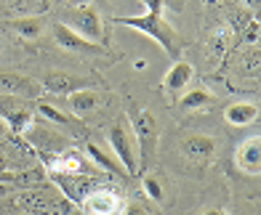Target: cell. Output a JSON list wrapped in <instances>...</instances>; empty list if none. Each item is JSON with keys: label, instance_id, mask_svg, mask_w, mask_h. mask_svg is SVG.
<instances>
[{"label": "cell", "instance_id": "1", "mask_svg": "<svg viewBox=\"0 0 261 215\" xmlns=\"http://www.w3.org/2000/svg\"><path fill=\"white\" fill-rule=\"evenodd\" d=\"M115 21L123 24V27L136 29L141 35H149L173 62L181 56V38H179V32H176V27L163 14H149L147 11V14H141V16H117Z\"/></svg>", "mask_w": 261, "mask_h": 215}, {"label": "cell", "instance_id": "2", "mask_svg": "<svg viewBox=\"0 0 261 215\" xmlns=\"http://www.w3.org/2000/svg\"><path fill=\"white\" fill-rule=\"evenodd\" d=\"M107 141H110L112 157L120 162L125 175H136L139 173V149H136V138L134 133L123 125L115 122L110 130H107Z\"/></svg>", "mask_w": 261, "mask_h": 215}, {"label": "cell", "instance_id": "3", "mask_svg": "<svg viewBox=\"0 0 261 215\" xmlns=\"http://www.w3.org/2000/svg\"><path fill=\"white\" fill-rule=\"evenodd\" d=\"M130 125H134L136 149L141 151V154H139V160H141V165H147L149 157L155 154V146H158V119L152 117L149 109H141V106H130Z\"/></svg>", "mask_w": 261, "mask_h": 215}, {"label": "cell", "instance_id": "4", "mask_svg": "<svg viewBox=\"0 0 261 215\" xmlns=\"http://www.w3.org/2000/svg\"><path fill=\"white\" fill-rule=\"evenodd\" d=\"M62 24H67L72 32H77L80 38H86L91 43H99L101 35H104L101 16L96 14V8H91V6H72L62 16Z\"/></svg>", "mask_w": 261, "mask_h": 215}, {"label": "cell", "instance_id": "5", "mask_svg": "<svg viewBox=\"0 0 261 215\" xmlns=\"http://www.w3.org/2000/svg\"><path fill=\"white\" fill-rule=\"evenodd\" d=\"M83 210L88 215H120L123 210V199L110 189H93L83 197Z\"/></svg>", "mask_w": 261, "mask_h": 215}, {"label": "cell", "instance_id": "6", "mask_svg": "<svg viewBox=\"0 0 261 215\" xmlns=\"http://www.w3.org/2000/svg\"><path fill=\"white\" fill-rule=\"evenodd\" d=\"M54 40L62 45V48H67V51H75V53H104V48H101L99 43H91V40H86V38H80L77 32H72V29H69L67 24H62V21L54 24Z\"/></svg>", "mask_w": 261, "mask_h": 215}, {"label": "cell", "instance_id": "7", "mask_svg": "<svg viewBox=\"0 0 261 215\" xmlns=\"http://www.w3.org/2000/svg\"><path fill=\"white\" fill-rule=\"evenodd\" d=\"M40 88L45 93H54V96H69L75 90L88 88V80L75 77V75H69V72H48V75L43 77Z\"/></svg>", "mask_w": 261, "mask_h": 215}, {"label": "cell", "instance_id": "8", "mask_svg": "<svg viewBox=\"0 0 261 215\" xmlns=\"http://www.w3.org/2000/svg\"><path fill=\"white\" fill-rule=\"evenodd\" d=\"M234 162L243 173L248 175H258L261 173V138L258 136H251L245 138L240 146L234 151Z\"/></svg>", "mask_w": 261, "mask_h": 215}, {"label": "cell", "instance_id": "9", "mask_svg": "<svg viewBox=\"0 0 261 215\" xmlns=\"http://www.w3.org/2000/svg\"><path fill=\"white\" fill-rule=\"evenodd\" d=\"M43 88L40 82H35L24 75H16V72H0V93L6 96H21V99H35Z\"/></svg>", "mask_w": 261, "mask_h": 215}, {"label": "cell", "instance_id": "10", "mask_svg": "<svg viewBox=\"0 0 261 215\" xmlns=\"http://www.w3.org/2000/svg\"><path fill=\"white\" fill-rule=\"evenodd\" d=\"M192 77H195V67L189 62H184V58H176L163 77V88L168 93H181L189 82H192Z\"/></svg>", "mask_w": 261, "mask_h": 215}, {"label": "cell", "instance_id": "11", "mask_svg": "<svg viewBox=\"0 0 261 215\" xmlns=\"http://www.w3.org/2000/svg\"><path fill=\"white\" fill-rule=\"evenodd\" d=\"M54 178L59 181V186L64 189V194L75 202H83V197H86L88 191H93V178L86 175V173L80 178H77V173H54Z\"/></svg>", "mask_w": 261, "mask_h": 215}, {"label": "cell", "instance_id": "12", "mask_svg": "<svg viewBox=\"0 0 261 215\" xmlns=\"http://www.w3.org/2000/svg\"><path fill=\"white\" fill-rule=\"evenodd\" d=\"M0 117L8 122V130L14 136H21L24 130L32 125V109H24V106H3L0 104Z\"/></svg>", "mask_w": 261, "mask_h": 215}, {"label": "cell", "instance_id": "13", "mask_svg": "<svg viewBox=\"0 0 261 215\" xmlns=\"http://www.w3.org/2000/svg\"><path fill=\"white\" fill-rule=\"evenodd\" d=\"M181 151L189 160H208V157H213V151H216V141L211 136H189L181 143Z\"/></svg>", "mask_w": 261, "mask_h": 215}, {"label": "cell", "instance_id": "14", "mask_svg": "<svg viewBox=\"0 0 261 215\" xmlns=\"http://www.w3.org/2000/svg\"><path fill=\"white\" fill-rule=\"evenodd\" d=\"M48 167L54 173H86V160L77 151H56L48 157Z\"/></svg>", "mask_w": 261, "mask_h": 215}, {"label": "cell", "instance_id": "15", "mask_svg": "<svg viewBox=\"0 0 261 215\" xmlns=\"http://www.w3.org/2000/svg\"><path fill=\"white\" fill-rule=\"evenodd\" d=\"M258 117V106L256 104H248V101H237V104H229L227 112H224V119L234 128H245L251 125L253 119Z\"/></svg>", "mask_w": 261, "mask_h": 215}, {"label": "cell", "instance_id": "16", "mask_svg": "<svg viewBox=\"0 0 261 215\" xmlns=\"http://www.w3.org/2000/svg\"><path fill=\"white\" fill-rule=\"evenodd\" d=\"M99 104H101V96H99L96 90H91V88H83V90L69 93V109L75 112V117L93 112Z\"/></svg>", "mask_w": 261, "mask_h": 215}, {"label": "cell", "instance_id": "17", "mask_svg": "<svg viewBox=\"0 0 261 215\" xmlns=\"http://www.w3.org/2000/svg\"><path fill=\"white\" fill-rule=\"evenodd\" d=\"M86 151H88V157L96 162L101 170H107V173H115V175H123V167H120V162H117L112 154H107L101 146H96V143H86Z\"/></svg>", "mask_w": 261, "mask_h": 215}, {"label": "cell", "instance_id": "18", "mask_svg": "<svg viewBox=\"0 0 261 215\" xmlns=\"http://www.w3.org/2000/svg\"><path fill=\"white\" fill-rule=\"evenodd\" d=\"M16 35H21L24 40H35L43 35V19L40 16H30V19H14L8 24Z\"/></svg>", "mask_w": 261, "mask_h": 215}, {"label": "cell", "instance_id": "19", "mask_svg": "<svg viewBox=\"0 0 261 215\" xmlns=\"http://www.w3.org/2000/svg\"><path fill=\"white\" fill-rule=\"evenodd\" d=\"M211 101H213L211 90H205V88H195V90L184 93L179 104H181V109H184V112H195V109H203V106L211 104Z\"/></svg>", "mask_w": 261, "mask_h": 215}, {"label": "cell", "instance_id": "20", "mask_svg": "<svg viewBox=\"0 0 261 215\" xmlns=\"http://www.w3.org/2000/svg\"><path fill=\"white\" fill-rule=\"evenodd\" d=\"M38 112H40V114H43L45 119H51V122L62 125V128H75V125H80L75 117L64 114L62 109H56V106H51V104H38Z\"/></svg>", "mask_w": 261, "mask_h": 215}, {"label": "cell", "instance_id": "21", "mask_svg": "<svg viewBox=\"0 0 261 215\" xmlns=\"http://www.w3.org/2000/svg\"><path fill=\"white\" fill-rule=\"evenodd\" d=\"M141 186H144V194L152 199V202H163V186L155 175H147L144 181H141Z\"/></svg>", "mask_w": 261, "mask_h": 215}, {"label": "cell", "instance_id": "22", "mask_svg": "<svg viewBox=\"0 0 261 215\" xmlns=\"http://www.w3.org/2000/svg\"><path fill=\"white\" fill-rule=\"evenodd\" d=\"M120 215H149V212L141 207V205H123Z\"/></svg>", "mask_w": 261, "mask_h": 215}, {"label": "cell", "instance_id": "23", "mask_svg": "<svg viewBox=\"0 0 261 215\" xmlns=\"http://www.w3.org/2000/svg\"><path fill=\"white\" fill-rule=\"evenodd\" d=\"M141 3H144L147 6V11H149V14H163V0H141Z\"/></svg>", "mask_w": 261, "mask_h": 215}, {"label": "cell", "instance_id": "24", "mask_svg": "<svg viewBox=\"0 0 261 215\" xmlns=\"http://www.w3.org/2000/svg\"><path fill=\"white\" fill-rule=\"evenodd\" d=\"M8 133H11V130H8V122H6L3 117H0V141H3V138H6Z\"/></svg>", "mask_w": 261, "mask_h": 215}, {"label": "cell", "instance_id": "25", "mask_svg": "<svg viewBox=\"0 0 261 215\" xmlns=\"http://www.w3.org/2000/svg\"><path fill=\"white\" fill-rule=\"evenodd\" d=\"M203 215H229L227 210H221V207H211V210H205Z\"/></svg>", "mask_w": 261, "mask_h": 215}, {"label": "cell", "instance_id": "26", "mask_svg": "<svg viewBox=\"0 0 261 215\" xmlns=\"http://www.w3.org/2000/svg\"><path fill=\"white\" fill-rule=\"evenodd\" d=\"M67 3H72V6H91L93 0H67Z\"/></svg>", "mask_w": 261, "mask_h": 215}, {"label": "cell", "instance_id": "27", "mask_svg": "<svg viewBox=\"0 0 261 215\" xmlns=\"http://www.w3.org/2000/svg\"><path fill=\"white\" fill-rule=\"evenodd\" d=\"M243 3H245V6H251V8H253V11H256V8H258V0H243Z\"/></svg>", "mask_w": 261, "mask_h": 215}, {"label": "cell", "instance_id": "28", "mask_svg": "<svg viewBox=\"0 0 261 215\" xmlns=\"http://www.w3.org/2000/svg\"><path fill=\"white\" fill-rule=\"evenodd\" d=\"M56 3H59V6H62V3H67V0H56Z\"/></svg>", "mask_w": 261, "mask_h": 215}]
</instances>
